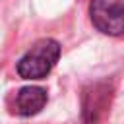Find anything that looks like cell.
Masks as SVG:
<instances>
[{"label":"cell","mask_w":124,"mask_h":124,"mask_svg":"<svg viewBox=\"0 0 124 124\" xmlns=\"http://www.w3.org/2000/svg\"><path fill=\"white\" fill-rule=\"evenodd\" d=\"M60 56V45L54 39L35 43L17 62V74L23 79H43L54 68Z\"/></svg>","instance_id":"1"},{"label":"cell","mask_w":124,"mask_h":124,"mask_svg":"<svg viewBox=\"0 0 124 124\" xmlns=\"http://www.w3.org/2000/svg\"><path fill=\"white\" fill-rule=\"evenodd\" d=\"M112 87L108 81H97L83 89L81 93V122L83 124H101L110 107Z\"/></svg>","instance_id":"2"},{"label":"cell","mask_w":124,"mask_h":124,"mask_svg":"<svg viewBox=\"0 0 124 124\" xmlns=\"http://www.w3.org/2000/svg\"><path fill=\"white\" fill-rule=\"evenodd\" d=\"M89 17L105 35L116 37L124 33V4L120 0H91Z\"/></svg>","instance_id":"3"},{"label":"cell","mask_w":124,"mask_h":124,"mask_svg":"<svg viewBox=\"0 0 124 124\" xmlns=\"http://www.w3.org/2000/svg\"><path fill=\"white\" fill-rule=\"evenodd\" d=\"M46 105V91L37 85L21 87L14 97V112L19 116H33L41 112Z\"/></svg>","instance_id":"4"}]
</instances>
